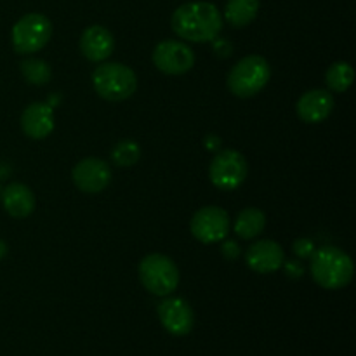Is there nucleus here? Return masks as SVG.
I'll use <instances>...</instances> for the list:
<instances>
[{
  "label": "nucleus",
  "mask_w": 356,
  "mask_h": 356,
  "mask_svg": "<svg viewBox=\"0 0 356 356\" xmlns=\"http://www.w3.org/2000/svg\"><path fill=\"white\" fill-rule=\"evenodd\" d=\"M177 37L202 44L212 42L222 30V16L211 2H188L177 7L170 19Z\"/></svg>",
  "instance_id": "nucleus-1"
},
{
  "label": "nucleus",
  "mask_w": 356,
  "mask_h": 356,
  "mask_svg": "<svg viewBox=\"0 0 356 356\" xmlns=\"http://www.w3.org/2000/svg\"><path fill=\"white\" fill-rule=\"evenodd\" d=\"M309 271L320 287L327 291H339L351 284L355 266L351 257L339 247L323 245L315 249L309 257Z\"/></svg>",
  "instance_id": "nucleus-2"
},
{
  "label": "nucleus",
  "mask_w": 356,
  "mask_h": 356,
  "mask_svg": "<svg viewBox=\"0 0 356 356\" xmlns=\"http://www.w3.org/2000/svg\"><path fill=\"white\" fill-rule=\"evenodd\" d=\"M270 63L263 56H247L233 66L226 83L233 96L247 99L259 94L270 82Z\"/></svg>",
  "instance_id": "nucleus-3"
},
{
  "label": "nucleus",
  "mask_w": 356,
  "mask_h": 356,
  "mask_svg": "<svg viewBox=\"0 0 356 356\" xmlns=\"http://www.w3.org/2000/svg\"><path fill=\"white\" fill-rule=\"evenodd\" d=\"M92 86L106 101H124L138 89V76L122 63H103L92 73Z\"/></svg>",
  "instance_id": "nucleus-4"
},
{
  "label": "nucleus",
  "mask_w": 356,
  "mask_h": 356,
  "mask_svg": "<svg viewBox=\"0 0 356 356\" xmlns=\"http://www.w3.org/2000/svg\"><path fill=\"white\" fill-rule=\"evenodd\" d=\"M139 280L153 296L165 298L179 285V270L170 257L163 254H149L139 263Z\"/></svg>",
  "instance_id": "nucleus-5"
},
{
  "label": "nucleus",
  "mask_w": 356,
  "mask_h": 356,
  "mask_svg": "<svg viewBox=\"0 0 356 356\" xmlns=\"http://www.w3.org/2000/svg\"><path fill=\"white\" fill-rule=\"evenodd\" d=\"M51 37L52 24L44 14H26L13 26V47L17 54H33L42 51Z\"/></svg>",
  "instance_id": "nucleus-6"
},
{
  "label": "nucleus",
  "mask_w": 356,
  "mask_h": 356,
  "mask_svg": "<svg viewBox=\"0 0 356 356\" xmlns=\"http://www.w3.org/2000/svg\"><path fill=\"white\" fill-rule=\"evenodd\" d=\"M247 160L236 149H222L211 162L209 176L218 190L233 191L243 184L247 177Z\"/></svg>",
  "instance_id": "nucleus-7"
},
{
  "label": "nucleus",
  "mask_w": 356,
  "mask_h": 356,
  "mask_svg": "<svg viewBox=\"0 0 356 356\" xmlns=\"http://www.w3.org/2000/svg\"><path fill=\"white\" fill-rule=\"evenodd\" d=\"M191 235L202 243L221 242L229 233V216L225 209L207 205L195 212L190 222Z\"/></svg>",
  "instance_id": "nucleus-8"
},
{
  "label": "nucleus",
  "mask_w": 356,
  "mask_h": 356,
  "mask_svg": "<svg viewBox=\"0 0 356 356\" xmlns=\"http://www.w3.org/2000/svg\"><path fill=\"white\" fill-rule=\"evenodd\" d=\"M153 63L165 75H184L195 65V52L179 40H163L153 49Z\"/></svg>",
  "instance_id": "nucleus-9"
},
{
  "label": "nucleus",
  "mask_w": 356,
  "mask_h": 356,
  "mask_svg": "<svg viewBox=\"0 0 356 356\" xmlns=\"http://www.w3.org/2000/svg\"><path fill=\"white\" fill-rule=\"evenodd\" d=\"M72 179L80 191L89 195L101 193L111 183V169L104 160L89 156L73 167Z\"/></svg>",
  "instance_id": "nucleus-10"
},
{
  "label": "nucleus",
  "mask_w": 356,
  "mask_h": 356,
  "mask_svg": "<svg viewBox=\"0 0 356 356\" xmlns=\"http://www.w3.org/2000/svg\"><path fill=\"white\" fill-rule=\"evenodd\" d=\"M163 329L176 337L188 336L193 330L195 315L190 302L183 298H167L156 308Z\"/></svg>",
  "instance_id": "nucleus-11"
},
{
  "label": "nucleus",
  "mask_w": 356,
  "mask_h": 356,
  "mask_svg": "<svg viewBox=\"0 0 356 356\" xmlns=\"http://www.w3.org/2000/svg\"><path fill=\"white\" fill-rule=\"evenodd\" d=\"M247 266L261 275L273 273L282 268L285 261V252L282 245L273 240H259L252 243L245 254Z\"/></svg>",
  "instance_id": "nucleus-12"
},
{
  "label": "nucleus",
  "mask_w": 356,
  "mask_h": 356,
  "mask_svg": "<svg viewBox=\"0 0 356 356\" xmlns=\"http://www.w3.org/2000/svg\"><path fill=\"white\" fill-rule=\"evenodd\" d=\"M334 97L329 90L325 89H313L302 94L296 104L298 117L306 124H320L334 110Z\"/></svg>",
  "instance_id": "nucleus-13"
},
{
  "label": "nucleus",
  "mask_w": 356,
  "mask_h": 356,
  "mask_svg": "<svg viewBox=\"0 0 356 356\" xmlns=\"http://www.w3.org/2000/svg\"><path fill=\"white\" fill-rule=\"evenodd\" d=\"M80 51L89 61H106L115 51V38L108 28L101 24H92L86 28L80 37Z\"/></svg>",
  "instance_id": "nucleus-14"
},
{
  "label": "nucleus",
  "mask_w": 356,
  "mask_h": 356,
  "mask_svg": "<svg viewBox=\"0 0 356 356\" xmlns=\"http://www.w3.org/2000/svg\"><path fill=\"white\" fill-rule=\"evenodd\" d=\"M21 129L30 139H45L54 131V108L47 103H31L21 115Z\"/></svg>",
  "instance_id": "nucleus-15"
},
{
  "label": "nucleus",
  "mask_w": 356,
  "mask_h": 356,
  "mask_svg": "<svg viewBox=\"0 0 356 356\" xmlns=\"http://www.w3.org/2000/svg\"><path fill=\"white\" fill-rule=\"evenodd\" d=\"M3 209L9 216L16 219H24L33 212L35 209V195L26 184L10 183L0 193Z\"/></svg>",
  "instance_id": "nucleus-16"
},
{
  "label": "nucleus",
  "mask_w": 356,
  "mask_h": 356,
  "mask_svg": "<svg viewBox=\"0 0 356 356\" xmlns=\"http://www.w3.org/2000/svg\"><path fill=\"white\" fill-rule=\"evenodd\" d=\"M264 226H266V216H264V212L256 207H247L236 216L233 229H235L236 236H240L242 240H252L259 233H263Z\"/></svg>",
  "instance_id": "nucleus-17"
},
{
  "label": "nucleus",
  "mask_w": 356,
  "mask_h": 356,
  "mask_svg": "<svg viewBox=\"0 0 356 356\" xmlns=\"http://www.w3.org/2000/svg\"><path fill=\"white\" fill-rule=\"evenodd\" d=\"M259 13V0H228L225 17L233 28H245L256 19Z\"/></svg>",
  "instance_id": "nucleus-18"
},
{
  "label": "nucleus",
  "mask_w": 356,
  "mask_h": 356,
  "mask_svg": "<svg viewBox=\"0 0 356 356\" xmlns=\"http://www.w3.org/2000/svg\"><path fill=\"white\" fill-rule=\"evenodd\" d=\"M355 79L353 66L346 61L334 63L332 66H329L325 73V82L329 86V89H332L334 92H344L351 87Z\"/></svg>",
  "instance_id": "nucleus-19"
},
{
  "label": "nucleus",
  "mask_w": 356,
  "mask_h": 356,
  "mask_svg": "<svg viewBox=\"0 0 356 356\" xmlns=\"http://www.w3.org/2000/svg\"><path fill=\"white\" fill-rule=\"evenodd\" d=\"M21 73L31 86H45L51 80V66L44 59L28 58L21 63Z\"/></svg>",
  "instance_id": "nucleus-20"
},
{
  "label": "nucleus",
  "mask_w": 356,
  "mask_h": 356,
  "mask_svg": "<svg viewBox=\"0 0 356 356\" xmlns=\"http://www.w3.org/2000/svg\"><path fill=\"white\" fill-rule=\"evenodd\" d=\"M139 156H141V148L132 139H124V141L117 143L115 148L111 149V160L118 167L136 165L139 162Z\"/></svg>",
  "instance_id": "nucleus-21"
},
{
  "label": "nucleus",
  "mask_w": 356,
  "mask_h": 356,
  "mask_svg": "<svg viewBox=\"0 0 356 356\" xmlns=\"http://www.w3.org/2000/svg\"><path fill=\"white\" fill-rule=\"evenodd\" d=\"M292 250L301 259H309L313 256V252H315V243L309 238H298L294 242V245H292Z\"/></svg>",
  "instance_id": "nucleus-22"
},
{
  "label": "nucleus",
  "mask_w": 356,
  "mask_h": 356,
  "mask_svg": "<svg viewBox=\"0 0 356 356\" xmlns=\"http://www.w3.org/2000/svg\"><path fill=\"white\" fill-rule=\"evenodd\" d=\"M212 51H214V54L218 56V58H229V56L233 54V44L228 38L216 37L214 40H212Z\"/></svg>",
  "instance_id": "nucleus-23"
},
{
  "label": "nucleus",
  "mask_w": 356,
  "mask_h": 356,
  "mask_svg": "<svg viewBox=\"0 0 356 356\" xmlns=\"http://www.w3.org/2000/svg\"><path fill=\"white\" fill-rule=\"evenodd\" d=\"M282 266L285 268V275H287L289 278H292V280H298V278H301L302 275H305V268H302L301 261H298V259L284 261V264H282Z\"/></svg>",
  "instance_id": "nucleus-24"
},
{
  "label": "nucleus",
  "mask_w": 356,
  "mask_h": 356,
  "mask_svg": "<svg viewBox=\"0 0 356 356\" xmlns=\"http://www.w3.org/2000/svg\"><path fill=\"white\" fill-rule=\"evenodd\" d=\"M221 252H222V256H225L228 261H235V259H238L240 252H242V250H240L238 243L233 242V240H228V242L222 243Z\"/></svg>",
  "instance_id": "nucleus-25"
},
{
  "label": "nucleus",
  "mask_w": 356,
  "mask_h": 356,
  "mask_svg": "<svg viewBox=\"0 0 356 356\" xmlns=\"http://www.w3.org/2000/svg\"><path fill=\"white\" fill-rule=\"evenodd\" d=\"M204 145L209 152H218V149L221 148V139H219L216 134H209L207 138L204 139Z\"/></svg>",
  "instance_id": "nucleus-26"
},
{
  "label": "nucleus",
  "mask_w": 356,
  "mask_h": 356,
  "mask_svg": "<svg viewBox=\"0 0 356 356\" xmlns=\"http://www.w3.org/2000/svg\"><path fill=\"white\" fill-rule=\"evenodd\" d=\"M6 254H7V245H6V242H2V240H0V259H2V257H6Z\"/></svg>",
  "instance_id": "nucleus-27"
},
{
  "label": "nucleus",
  "mask_w": 356,
  "mask_h": 356,
  "mask_svg": "<svg viewBox=\"0 0 356 356\" xmlns=\"http://www.w3.org/2000/svg\"><path fill=\"white\" fill-rule=\"evenodd\" d=\"M0 193H2V190H0Z\"/></svg>",
  "instance_id": "nucleus-28"
}]
</instances>
